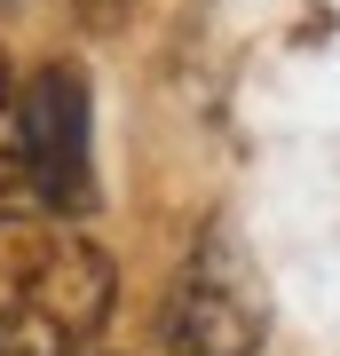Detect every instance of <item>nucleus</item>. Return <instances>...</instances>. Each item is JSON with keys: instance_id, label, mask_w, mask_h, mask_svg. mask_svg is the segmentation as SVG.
I'll list each match as a JSON object with an SVG mask.
<instances>
[{"instance_id": "obj_5", "label": "nucleus", "mask_w": 340, "mask_h": 356, "mask_svg": "<svg viewBox=\"0 0 340 356\" xmlns=\"http://www.w3.org/2000/svg\"><path fill=\"white\" fill-rule=\"evenodd\" d=\"M127 16H135V0H79V24L88 32H119Z\"/></svg>"}, {"instance_id": "obj_1", "label": "nucleus", "mask_w": 340, "mask_h": 356, "mask_svg": "<svg viewBox=\"0 0 340 356\" xmlns=\"http://www.w3.org/2000/svg\"><path fill=\"white\" fill-rule=\"evenodd\" d=\"M111 301L119 269L88 229L0 214V356H88Z\"/></svg>"}, {"instance_id": "obj_3", "label": "nucleus", "mask_w": 340, "mask_h": 356, "mask_svg": "<svg viewBox=\"0 0 340 356\" xmlns=\"http://www.w3.org/2000/svg\"><path fill=\"white\" fill-rule=\"evenodd\" d=\"M24 151H32V191L40 214L79 222L95 206V143H88V72L79 64H40L24 79Z\"/></svg>"}, {"instance_id": "obj_2", "label": "nucleus", "mask_w": 340, "mask_h": 356, "mask_svg": "<svg viewBox=\"0 0 340 356\" xmlns=\"http://www.w3.org/2000/svg\"><path fill=\"white\" fill-rule=\"evenodd\" d=\"M159 341H166V356H261L269 293H261L253 254L222 222L182 254L175 285H166V301H159Z\"/></svg>"}, {"instance_id": "obj_4", "label": "nucleus", "mask_w": 340, "mask_h": 356, "mask_svg": "<svg viewBox=\"0 0 340 356\" xmlns=\"http://www.w3.org/2000/svg\"><path fill=\"white\" fill-rule=\"evenodd\" d=\"M0 214H40L32 151H24V88H16L8 48H0Z\"/></svg>"}]
</instances>
